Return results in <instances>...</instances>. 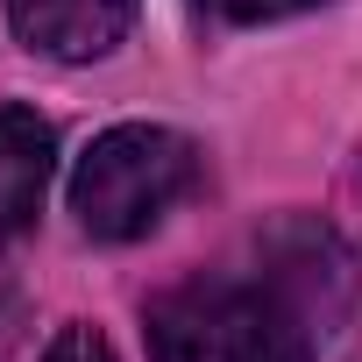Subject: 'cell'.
<instances>
[{
  "label": "cell",
  "instance_id": "cell-6",
  "mask_svg": "<svg viewBox=\"0 0 362 362\" xmlns=\"http://www.w3.org/2000/svg\"><path fill=\"white\" fill-rule=\"evenodd\" d=\"M43 362H114V348H107V334H93L86 320H71V327H57V341L43 348Z\"/></svg>",
  "mask_w": 362,
  "mask_h": 362
},
{
  "label": "cell",
  "instance_id": "cell-7",
  "mask_svg": "<svg viewBox=\"0 0 362 362\" xmlns=\"http://www.w3.org/2000/svg\"><path fill=\"white\" fill-rule=\"evenodd\" d=\"M8 341H15V298L0 291V348H8Z\"/></svg>",
  "mask_w": 362,
  "mask_h": 362
},
{
  "label": "cell",
  "instance_id": "cell-1",
  "mask_svg": "<svg viewBox=\"0 0 362 362\" xmlns=\"http://www.w3.org/2000/svg\"><path fill=\"white\" fill-rule=\"evenodd\" d=\"M305 291V263L263 277H192L149 305V362H313L327 327Z\"/></svg>",
  "mask_w": 362,
  "mask_h": 362
},
{
  "label": "cell",
  "instance_id": "cell-3",
  "mask_svg": "<svg viewBox=\"0 0 362 362\" xmlns=\"http://www.w3.org/2000/svg\"><path fill=\"white\" fill-rule=\"evenodd\" d=\"M0 8L36 57H57V64L107 57L135 22V0H0Z\"/></svg>",
  "mask_w": 362,
  "mask_h": 362
},
{
  "label": "cell",
  "instance_id": "cell-4",
  "mask_svg": "<svg viewBox=\"0 0 362 362\" xmlns=\"http://www.w3.org/2000/svg\"><path fill=\"white\" fill-rule=\"evenodd\" d=\"M50 128L29 114V107H0V242H15L36 206H43V185H50Z\"/></svg>",
  "mask_w": 362,
  "mask_h": 362
},
{
  "label": "cell",
  "instance_id": "cell-2",
  "mask_svg": "<svg viewBox=\"0 0 362 362\" xmlns=\"http://www.w3.org/2000/svg\"><path fill=\"white\" fill-rule=\"evenodd\" d=\"M192 177H199V156L177 128L128 121V128L93 135V149L78 156L71 214L93 242H135L192 192Z\"/></svg>",
  "mask_w": 362,
  "mask_h": 362
},
{
  "label": "cell",
  "instance_id": "cell-5",
  "mask_svg": "<svg viewBox=\"0 0 362 362\" xmlns=\"http://www.w3.org/2000/svg\"><path fill=\"white\" fill-rule=\"evenodd\" d=\"M192 8L214 15V22H284V15L320 8V0H192Z\"/></svg>",
  "mask_w": 362,
  "mask_h": 362
}]
</instances>
